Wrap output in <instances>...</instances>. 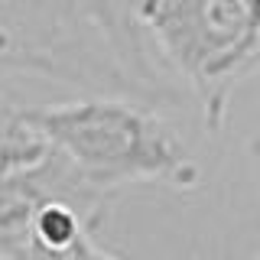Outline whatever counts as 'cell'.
<instances>
[{
	"label": "cell",
	"mask_w": 260,
	"mask_h": 260,
	"mask_svg": "<svg viewBox=\"0 0 260 260\" xmlns=\"http://www.w3.org/2000/svg\"><path fill=\"white\" fill-rule=\"evenodd\" d=\"M52 143L32 117V108H20L16 101L0 94V176L26 173L39 166Z\"/></svg>",
	"instance_id": "cell-4"
},
{
	"label": "cell",
	"mask_w": 260,
	"mask_h": 260,
	"mask_svg": "<svg viewBox=\"0 0 260 260\" xmlns=\"http://www.w3.org/2000/svg\"><path fill=\"white\" fill-rule=\"evenodd\" d=\"M250 153H254V169H257V189H260V130H257L254 143H250Z\"/></svg>",
	"instance_id": "cell-5"
},
{
	"label": "cell",
	"mask_w": 260,
	"mask_h": 260,
	"mask_svg": "<svg viewBox=\"0 0 260 260\" xmlns=\"http://www.w3.org/2000/svg\"><path fill=\"white\" fill-rule=\"evenodd\" d=\"M62 159L55 150L39 166L26 173L0 176V257L26 260L36 257V241H32V221L43 199L59 182Z\"/></svg>",
	"instance_id": "cell-3"
},
{
	"label": "cell",
	"mask_w": 260,
	"mask_h": 260,
	"mask_svg": "<svg viewBox=\"0 0 260 260\" xmlns=\"http://www.w3.org/2000/svg\"><path fill=\"white\" fill-rule=\"evenodd\" d=\"M52 150L91 189L114 195L127 185H162L192 192L202 185V166L166 124L159 104L130 94L94 91L55 108H32Z\"/></svg>",
	"instance_id": "cell-1"
},
{
	"label": "cell",
	"mask_w": 260,
	"mask_h": 260,
	"mask_svg": "<svg viewBox=\"0 0 260 260\" xmlns=\"http://www.w3.org/2000/svg\"><path fill=\"white\" fill-rule=\"evenodd\" d=\"M134 16L159 72L205 130H221L238 88L260 75V0H134Z\"/></svg>",
	"instance_id": "cell-2"
}]
</instances>
